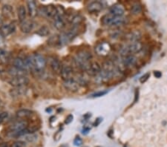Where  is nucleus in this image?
<instances>
[{
    "mask_svg": "<svg viewBox=\"0 0 167 147\" xmlns=\"http://www.w3.org/2000/svg\"><path fill=\"white\" fill-rule=\"evenodd\" d=\"M26 60L28 64L29 68L33 69L34 71L38 72V73L43 71V70L46 67V60L40 54H33L26 58Z\"/></svg>",
    "mask_w": 167,
    "mask_h": 147,
    "instance_id": "nucleus-1",
    "label": "nucleus"
},
{
    "mask_svg": "<svg viewBox=\"0 0 167 147\" xmlns=\"http://www.w3.org/2000/svg\"><path fill=\"white\" fill-rule=\"evenodd\" d=\"M92 58V55L91 52L86 50H83L77 53L76 55L75 59H74V62L76 63V65L80 69L84 71H87L89 68L90 63L89 61Z\"/></svg>",
    "mask_w": 167,
    "mask_h": 147,
    "instance_id": "nucleus-2",
    "label": "nucleus"
},
{
    "mask_svg": "<svg viewBox=\"0 0 167 147\" xmlns=\"http://www.w3.org/2000/svg\"><path fill=\"white\" fill-rule=\"evenodd\" d=\"M142 49H143V44L140 41L131 42L129 45L121 48V54L123 57H126L129 54H134L139 53Z\"/></svg>",
    "mask_w": 167,
    "mask_h": 147,
    "instance_id": "nucleus-3",
    "label": "nucleus"
},
{
    "mask_svg": "<svg viewBox=\"0 0 167 147\" xmlns=\"http://www.w3.org/2000/svg\"><path fill=\"white\" fill-rule=\"evenodd\" d=\"M29 83V79L26 76L18 77H12L9 80V84L13 87H24Z\"/></svg>",
    "mask_w": 167,
    "mask_h": 147,
    "instance_id": "nucleus-4",
    "label": "nucleus"
},
{
    "mask_svg": "<svg viewBox=\"0 0 167 147\" xmlns=\"http://www.w3.org/2000/svg\"><path fill=\"white\" fill-rule=\"evenodd\" d=\"M111 51V45L108 42H101L95 47V52L99 56H106Z\"/></svg>",
    "mask_w": 167,
    "mask_h": 147,
    "instance_id": "nucleus-5",
    "label": "nucleus"
},
{
    "mask_svg": "<svg viewBox=\"0 0 167 147\" xmlns=\"http://www.w3.org/2000/svg\"><path fill=\"white\" fill-rule=\"evenodd\" d=\"M42 14L48 18H54L57 14V7L54 5H48L46 6H43L41 8Z\"/></svg>",
    "mask_w": 167,
    "mask_h": 147,
    "instance_id": "nucleus-6",
    "label": "nucleus"
},
{
    "mask_svg": "<svg viewBox=\"0 0 167 147\" xmlns=\"http://www.w3.org/2000/svg\"><path fill=\"white\" fill-rule=\"evenodd\" d=\"M27 127H28L27 121H25V120H20V121L15 122V123H14L11 126H10L9 132L16 133V132H21V131L25 130V129H27Z\"/></svg>",
    "mask_w": 167,
    "mask_h": 147,
    "instance_id": "nucleus-7",
    "label": "nucleus"
},
{
    "mask_svg": "<svg viewBox=\"0 0 167 147\" xmlns=\"http://www.w3.org/2000/svg\"><path fill=\"white\" fill-rule=\"evenodd\" d=\"M73 68L69 65H63L60 71V75L64 81H67L73 78Z\"/></svg>",
    "mask_w": 167,
    "mask_h": 147,
    "instance_id": "nucleus-8",
    "label": "nucleus"
},
{
    "mask_svg": "<svg viewBox=\"0 0 167 147\" xmlns=\"http://www.w3.org/2000/svg\"><path fill=\"white\" fill-rule=\"evenodd\" d=\"M102 71L101 65L97 62H91L90 63L89 68L87 69V73L91 76H97Z\"/></svg>",
    "mask_w": 167,
    "mask_h": 147,
    "instance_id": "nucleus-9",
    "label": "nucleus"
},
{
    "mask_svg": "<svg viewBox=\"0 0 167 147\" xmlns=\"http://www.w3.org/2000/svg\"><path fill=\"white\" fill-rule=\"evenodd\" d=\"M125 13V8L121 4H115L109 9V14L115 17H123Z\"/></svg>",
    "mask_w": 167,
    "mask_h": 147,
    "instance_id": "nucleus-10",
    "label": "nucleus"
},
{
    "mask_svg": "<svg viewBox=\"0 0 167 147\" xmlns=\"http://www.w3.org/2000/svg\"><path fill=\"white\" fill-rule=\"evenodd\" d=\"M16 30V26L14 23H9V24H5L3 25L2 27L0 28V33L5 37L8 36L9 35H11V33H14Z\"/></svg>",
    "mask_w": 167,
    "mask_h": 147,
    "instance_id": "nucleus-11",
    "label": "nucleus"
},
{
    "mask_svg": "<svg viewBox=\"0 0 167 147\" xmlns=\"http://www.w3.org/2000/svg\"><path fill=\"white\" fill-rule=\"evenodd\" d=\"M36 23L32 20H25L21 23L20 25V30L25 33H28L31 32L34 29Z\"/></svg>",
    "mask_w": 167,
    "mask_h": 147,
    "instance_id": "nucleus-12",
    "label": "nucleus"
},
{
    "mask_svg": "<svg viewBox=\"0 0 167 147\" xmlns=\"http://www.w3.org/2000/svg\"><path fill=\"white\" fill-rule=\"evenodd\" d=\"M63 86L65 88V89L72 92H77L80 88V84L78 83V82L74 80L73 78L69 80H67V81H64Z\"/></svg>",
    "mask_w": 167,
    "mask_h": 147,
    "instance_id": "nucleus-13",
    "label": "nucleus"
},
{
    "mask_svg": "<svg viewBox=\"0 0 167 147\" xmlns=\"http://www.w3.org/2000/svg\"><path fill=\"white\" fill-rule=\"evenodd\" d=\"M27 92V88L26 86H24V87H14L10 90L9 93L12 98H19L25 95Z\"/></svg>",
    "mask_w": 167,
    "mask_h": 147,
    "instance_id": "nucleus-14",
    "label": "nucleus"
},
{
    "mask_svg": "<svg viewBox=\"0 0 167 147\" xmlns=\"http://www.w3.org/2000/svg\"><path fill=\"white\" fill-rule=\"evenodd\" d=\"M103 8V5L99 1H94L89 4L87 7L88 11L89 13H99Z\"/></svg>",
    "mask_w": 167,
    "mask_h": 147,
    "instance_id": "nucleus-15",
    "label": "nucleus"
},
{
    "mask_svg": "<svg viewBox=\"0 0 167 147\" xmlns=\"http://www.w3.org/2000/svg\"><path fill=\"white\" fill-rule=\"evenodd\" d=\"M13 65H14V67L22 69V70L27 71L28 69H30L29 68L28 64L26 59L24 60V59H22L20 58V57H17V58H16L15 60H14Z\"/></svg>",
    "mask_w": 167,
    "mask_h": 147,
    "instance_id": "nucleus-16",
    "label": "nucleus"
},
{
    "mask_svg": "<svg viewBox=\"0 0 167 147\" xmlns=\"http://www.w3.org/2000/svg\"><path fill=\"white\" fill-rule=\"evenodd\" d=\"M137 58L134 55V54H129L126 57H123V63L126 67H131L137 64Z\"/></svg>",
    "mask_w": 167,
    "mask_h": 147,
    "instance_id": "nucleus-17",
    "label": "nucleus"
},
{
    "mask_svg": "<svg viewBox=\"0 0 167 147\" xmlns=\"http://www.w3.org/2000/svg\"><path fill=\"white\" fill-rule=\"evenodd\" d=\"M28 7V15L31 18H34L37 15V7H36V3L35 1H28L27 2Z\"/></svg>",
    "mask_w": 167,
    "mask_h": 147,
    "instance_id": "nucleus-18",
    "label": "nucleus"
},
{
    "mask_svg": "<svg viewBox=\"0 0 167 147\" xmlns=\"http://www.w3.org/2000/svg\"><path fill=\"white\" fill-rule=\"evenodd\" d=\"M8 72L12 77H23V76H25L26 74H27V71L22 70V69L17 68L14 67V66L10 68Z\"/></svg>",
    "mask_w": 167,
    "mask_h": 147,
    "instance_id": "nucleus-19",
    "label": "nucleus"
},
{
    "mask_svg": "<svg viewBox=\"0 0 167 147\" xmlns=\"http://www.w3.org/2000/svg\"><path fill=\"white\" fill-rule=\"evenodd\" d=\"M2 14L5 18L11 19L14 17V8L11 5H4L2 8Z\"/></svg>",
    "mask_w": 167,
    "mask_h": 147,
    "instance_id": "nucleus-20",
    "label": "nucleus"
},
{
    "mask_svg": "<svg viewBox=\"0 0 167 147\" xmlns=\"http://www.w3.org/2000/svg\"><path fill=\"white\" fill-rule=\"evenodd\" d=\"M54 25L57 30H62L65 25V20L62 16L57 15L54 18Z\"/></svg>",
    "mask_w": 167,
    "mask_h": 147,
    "instance_id": "nucleus-21",
    "label": "nucleus"
},
{
    "mask_svg": "<svg viewBox=\"0 0 167 147\" xmlns=\"http://www.w3.org/2000/svg\"><path fill=\"white\" fill-rule=\"evenodd\" d=\"M125 18H123V17H115V16L112 15V18L111 20L109 26H111V27L121 26L125 23Z\"/></svg>",
    "mask_w": 167,
    "mask_h": 147,
    "instance_id": "nucleus-22",
    "label": "nucleus"
},
{
    "mask_svg": "<svg viewBox=\"0 0 167 147\" xmlns=\"http://www.w3.org/2000/svg\"><path fill=\"white\" fill-rule=\"evenodd\" d=\"M50 65H51L53 71L55 72V73H60L62 66H61L60 63V61L57 59H51V61H50Z\"/></svg>",
    "mask_w": 167,
    "mask_h": 147,
    "instance_id": "nucleus-23",
    "label": "nucleus"
},
{
    "mask_svg": "<svg viewBox=\"0 0 167 147\" xmlns=\"http://www.w3.org/2000/svg\"><path fill=\"white\" fill-rule=\"evenodd\" d=\"M17 14H18V18L21 23L25 21L26 16H27V11H26L25 7L23 5H21L19 6L18 10H17Z\"/></svg>",
    "mask_w": 167,
    "mask_h": 147,
    "instance_id": "nucleus-24",
    "label": "nucleus"
},
{
    "mask_svg": "<svg viewBox=\"0 0 167 147\" xmlns=\"http://www.w3.org/2000/svg\"><path fill=\"white\" fill-rule=\"evenodd\" d=\"M31 114H32V111L29 109H26V108L25 109L23 108V109L18 110V111H17V113H16V115H17V117H18V118H20V119L28 118V117H30Z\"/></svg>",
    "mask_w": 167,
    "mask_h": 147,
    "instance_id": "nucleus-25",
    "label": "nucleus"
},
{
    "mask_svg": "<svg viewBox=\"0 0 167 147\" xmlns=\"http://www.w3.org/2000/svg\"><path fill=\"white\" fill-rule=\"evenodd\" d=\"M126 38L131 42H138L139 39L141 38V34L139 31H133L129 33L126 36Z\"/></svg>",
    "mask_w": 167,
    "mask_h": 147,
    "instance_id": "nucleus-26",
    "label": "nucleus"
},
{
    "mask_svg": "<svg viewBox=\"0 0 167 147\" xmlns=\"http://www.w3.org/2000/svg\"><path fill=\"white\" fill-rule=\"evenodd\" d=\"M36 33L40 36H47L49 35L50 30L48 26L44 25L42 26L39 29H38L37 31L36 32Z\"/></svg>",
    "mask_w": 167,
    "mask_h": 147,
    "instance_id": "nucleus-27",
    "label": "nucleus"
},
{
    "mask_svg": "<svg viewBox=\"0 0 167 147\" xmlns=\"http://www.w3.org/2000/svg\"><path fill=\"white\" fill-rule=\"evenodd\" d=\"M23 137L24 138V140L26 141V142L33 143L37 140L38 135L36 133H28Z\"/></svg>",
    "mask_w": 167,
    "mask_h": 147,
    "instance_id": "nucleus-28",
    "label": "nucleus"
},
{
    "mask_svg": "<svg viewBox=\"0 0 167 147\" xmlns=\"http://www.w3.org/2000/svg\"><path fill=\"white\" fill-rule=\"evenodd\" d=\"M10 55L8 52L3 50H0V63H5L9 61Z\"/></svg>",
    "mask_w": 167,
    "mask_h": 147,
    "instance_id": "nucleus-29",
    "label": "nucleus"
},
{
    "mask_svg": "<svg viewBox=\"0 0 167 147\" xmlns=\"http://www.w3.org/2000/svg\"><path fill=\"white\" fill-rule=\"evenodd\" d=\"M142 12V6L139 3H136L131 7V14L132 15H138Z\"/></svg>",
    "mask_w": 167,
    "mask_h": 147,
    "instance_id": "nucleus-30",
    "label": "nucleus"
},
{
    "mask_svg": "<svg viewBox=\"0 0 167 147\" xmlns=\"http://www.w3.org/2000/svg\"><path fill=\"white\" fill-rule=\"evenodd\" d=\"M83 20V17L80 15H77L73 17L71 19V24H72L73 27H78V25L82 23Z\"/></svg>",
    "mask_w": 167,
    "mask_h": 147,
    "instance_id": "nucleus-31",
    "label": "nucleus"
},
{
    "mask_svg": "<svg viewBox=\"0 0 167 147\" xmlns=\"http://www.w3.org/2000/svg\"><path fill=\"white\" fill-rule=\"evenodd\" d=\"M108 92V90H102L99 91V92H94V93L91 94V95H89V98H100V97L104 96V95H106Z\"/></svg>",
    "mask_w": 167,
    "mask_h": 147,
    "instance_id": "nucleus-32",
    "label": "nucleus"
},
{
    "mask_svg": "<svg viewBox=\"0 0 167 147\" xmlns=\"http://www.w3.org/2000/svg\"><path fill=\"white\" fill-rule=\"evenodd\" d=\"M11 147H26V143L23 140H18L14 142Z\"/></svg>",
    "mask_w": 167,
    "mask_h": 147,
    "instance_id": "nucleus-33",
    "label": "nucleus"
},
{
    "mask_svg": "<svg viewBox=\"0 0 167 147\" xmlns=\"http://www.w3.org/2000/svg\"><path fill=\"white\" fill-rule=\"evenodd\" d=\"M149 77H150V73H149V72H147V73H146L145 74H143V75L141 76L140 78V83H146V82L149 80Z\"/></svg>",
    "mask_w": 167,
    "mask_h": 147,
    "instance_id": "nucleus-34",
    "label": "nucleus"
},
{
    "mask_svg": "<svg viewBox=\"0 0 167 147\" xmlns=\"http://www.w3.org/2000/svg\"><path fill=\"white\" fill-rule=\"evenodd\" d=\"M83 144V140L80 137H76L75 139L74 140V145L76 146H80Z\"/></svg>",
    "mask_w": 167,
    "mask_h": 147,
    "instance_id": "nucleus-35",
    "label": "nucleus"
},
{
    "mask_svg": "<svg viewBox=\"0 0 167 147\" xmlns=\"http://www.w3.org/2000/svg\"><path fill=\"white\" fill-rule=\"evenodd\" d=\"M8 117V112H2L0 113V123H2Z\"/></svg>",
    "mask_w": 167,
    "mask_h": 147,
    "instance_id": "nucleus-36",
    "label": "nucleus"
},
{
    "mask_svg": "<svg viewBox=\"0 0 167 147\" xmlns=\"http://www.w3.org/2000/svg\"><path fill=\"white\" fill-rule=\"evenodd\" d=\"M73 119H74V117H73L72 114H69V115L67 116V117L65 118V124H70V123L73 121Z\"/></svg>",
    "mask_w": 167,
    "mask_h": 147,
    "instance_id": "nucleus-37",
    "label": "nucleus"
},
{
    "mask_svg": "<svg viewBox=\"0 0 167 147\" xmlns=\"http://www.w3.org/2000/svg\"><path fill=\"white\" fill-rule=\"evenodd\" d=\"M139 100V90L138 89H136L135 92H134V102H133V104L136 103Z\"/></svg>",
    "mask_w": 167,
    "mask_h": 147,
    "instance_id": "nucleus-38",
    "label": "nucleus"
},
{
    "mask_svg": "<svg viewBox=\"0 0 167 147\" xmlns=\"http://www.w3.org/2000/svg\"><path fill=\"white\" fill-rule=\"evenodd\" d=\"M102 118H101V117H98V118H97V120L94 121L93 126H98L99 124H100V123L102 122Z\"/></svg>",
    "mask_w": 167,
    "mask_h": 147,
    "instance_id": "nucleus-39",
    "label": "nucleus"
},
{
    "mask_svg": "<svg viewBox=\"0 0 167 147\" xmlns=\"http://www.w3.org/2000/svg\"><path fill=\"white\" fill-rule=\"evenodd\" d=\"M154 76H155L156 78L159 79L160 78L161 76H162V73H161L160 71H154Z\"/></svg>",
    "mask_w": 167,
    "mask_h": 147,
    "instance_id": "nucleus-40",
    "label": "nucleus"
},
{
    "mask_svg": "<svg viewBox=\"0 0 167 147\" xmlns=\"http://www.w3.org/2000/svg\"><path fill=\"white\" fill-rule=\"evenodd\" d=\"M89 131H90V129H89V128L85 127L84 129H83V132H82V133H83V135H87V134L89 132Z\"/></svg>",
    "mask_w": 167,
    "mask_h": 147,
    "instance_id": "nucleus-41",
    "label": "nucleus"
},
{
    "mask_svg": "<svg viewBox=\"0 0 167 147\" xmlns=\"http://www.w3.org/2000/svg\"><path fill=\"white\" fill-rule=\"evenodd\" d=\"M4 44V36L0 33V47L2 46Z\"/></svg>",
    "mask_w": 167,
    "mask_h": 147,
    "instance_id": "nucleus-42",
    "label": "nucleus"
},
{
    "mask_svg": "<svg viewBox=\"0 0 167 147\" xmlns=\"http://www.w3.org/2000/svg\"><path fill=\"white\" fill-rule=\"evenodd\" d=\"M4 71H5V68L0 65V74L2 73V72H4Z\"/></svg>",
    "mask_w": 167,
    "mask_h": 147,
    "instance_id": "nucleus-43",
    "label": "nucleus"
},
{
    "mask_svg": "<svg viewBox=\"0 0 167 147\" xmlns=\"http://www.w3.org/2000/svg\"><path fill=\"white\" fill-rule=\"evenodd\" d=\"M1 103H2V100H1V99H0V104H1Z\"/></svg>",
    "mask_w": 167,
    "mask_h": 147,
    "instance_id": "nucleus-44",
    "label": "nucleus"
},
{
    "mask_svg": "<svg viewBox=\"0 0 167 147\" xmlns=\"http://www.w3.org/2000/svg\"><path fill=\"white\" fill-rule=\"evenodd\" d=\"M96 147H102V146H96Z\"/></svg>",
    "mask_w": 167,
    "mask_h": 147,
    "instance_id": "nucleus-45",
    "label": "nucleus"
}]
</instances>
